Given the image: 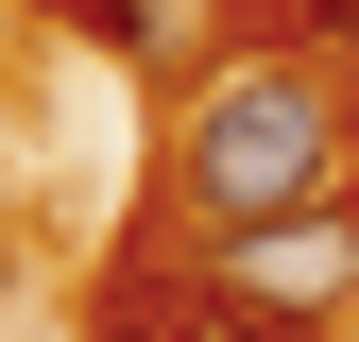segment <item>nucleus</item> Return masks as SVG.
Instances as JSON below:
<instances>
[{
	"mask_svg": "<svg viewBox=\"0 0 359 342\" xmlns=\"http://www.w3.org/2000/svg\"><path fill=\"white\" fill-rule=\"evenodd\" d=\"M342 189H359V137H342V86L325 69L257 52V69L189 86V120H171V205H189L205 240H257V223L342 205Z\"/></svg>",
	"mask_w": 359,
	"mask_h": 342,
	"instance_id": "1",
	"label": "nucleus"
},
{
	"mask_svg": "<svg viewBox=\"0 0 359 342\" xmlns=\"http://www.w3.org/2000/svg\"><path fill=\"white\" fill-rule=\"evenodd\" d=\"M205 291H222V308L325 325L342 291H359V189H342V205H291V223H257V240H205Z\"/></svg>",
	"mask_w": 359,
	"mask_h": 342,
	"instance_id": "2",
	"label": "nucleus"
},
{
	"mask_svg": "<svg viewBox=\"0 0 359 342\" xmlns=\"http://www.w3.org/2000/svg\"><path fill=\"white\" fill-rule=\"evenodd\" d=\"M103 342H205V308H189V291H137V308H120Z\"/></svg>",
	"mask_w": 359,
	"mask_h": 342,
	"instance_id": "3",
	"label": "nucleus"
}]
</instances>
